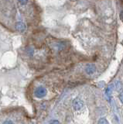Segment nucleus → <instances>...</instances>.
<instances>
[{"instance_id": "11", "label": "nucleus", "mask_w": 123, "mask_h": 124, "mask_svg": "<svg viewBox=\"0 0 123 124\" xmlns=\"http://www.w3.org/2000/svg\"><path fill=\"white\" fill-rule=\"evenodd\" d=\"M120 18L122 19V21L123 22V11L121 12V13H120Z\"/></svg>"}, {"instance_id": "5", "label": "nucleus", "mask_w": 123, "mask_h": 124, "mask_svg": "<svg viewBox=\"0 0 123 124\" xmlns=\"http://www.w3.org/2000/svg\"><path fill=\"white\" fill-rule=\"evenodd\" d=\"M98 124H109V123L108 122V120L105 118H101L98 120Z\"/></svg>"}, {"instance_id": "3", "label": "nucleus", "mask_w": 123, "mask_h": 124, "mask_svg": "<svg viewBox=\"0 0 123 124\" xmlns=\"http://www.w3.org/2000/svg\"><path fill=\"white\" fill-rule=\"evenodd\" d=\"M96 71V67L95 65L93 64H87L86 68H85V71L87 75H92V74H94Z\"/></svg>"}, {"instance_id": "8", "label": "nucleus", "mask_w": 123, "mask_h": 124, "mask_svg": "<svg viewBox=\"0 0 123 124\" xmlns=\"http://www.w3.org/2000/svg\"><path fill=\"white\" fill-rule=\"evenodd\" d=\"M119 99H120V101L123 103V92H122L120 94H119Z\"/></svg>"}, {"instance_id": "10", "label": "nucleus", "mask_w": 123, "mask_h": 124, "mask_svg": "<svg viewBox=\"0 0 123 124\" xmlns=\"http://www.w3.org/2000/svg\"><path fill=\"white\" fill-rule=\"evenodd\" d=\"M3 124H13V123L11 121H9V120H8V121H6V122L3 123Z\"/></svg>"}, {"instance_id": "4", "label": "nucleus", "mask_w": 123, "mask_h": 124, "mask_svg": "<svg viewBox=\"0 0 123 124\" xmlns=\"http://www.w3.org/2000/svg\"><path fill=\"white\" fill-rule=\"evenodd\" d=\"M16 29L19 31H20V32H23V31L26 30V26H25V24H24V23H21V22L17 23L16 24Z\"/></svg>"}, {"instance_id": "7", "label": "nucleus", "mask_w": 123, "mask_h": 124, "mask_svg": "<svg viewBox=\"0 0 123 124\" xmlns=\"http://www.w3.org/2000/svg\"><path fill=\"white\" fill-rule=\"evenodd\" d=\"M19 2H20L22 5H26V4L27 3L28 0H19Z\"/></svg>"}, {"instance_id": "2", "label": "nucleus", "mask_w": 123, "mask_h": 124, "mask_svg": "<svg viewBox=\"0 0 123 124\" xmlns=\"http://www.w3.org/2000/svg\"><path fill=\"white\" fill-rule=\"evenodd\" d=\"M83 106H84L83 101L80 98H78V97L75 98L74 101H73V108H74V109L75 111H80L83 108Z\"/></svg>"}, {"instance_id": "9", "label": "nucleus", "mask_w": 123, "mask_h": 124, "mask_svg": "<svg viewBox=\"0 0 123 124\" xmlns=\"http://www.w3.org/2000/svg\"><path fill=\"white\" fill-rule=\"evenodd\" d=\"M50 124H60V123H59L58 120H53V121L50 123Z\"/></svg>"}, {"instance_id": "1", "label": "nucleus", "mask_w": 123, "mask_h": 124, "mask_svg": "<svg viewBox=\"0 0 123 124\" xmlns=\"http://www.w3.org/2000/svg\"><path fill=\"white\" fill-rule=\"evenodd\" d=\"M47 89L43 86L37 87L35 89V91H34V95H35L36 97H37V98H39V99L45 97L46 95H47Z\"/></svg>"}, {"instance_id": "6", "label": "nucleus", "mask_w": 123, "mask_h": 124, "mask_svg": "<svg viewBox=\"0 0 123 124\" xmlns=\"http://www.w3.org/2000/svg\"><path fill=\"white\" fill-rule=\"evenodd\" d=\"M27 53L29 54V55L32 56V55H33V49H32V48H29V49L27 50Z\"/></svg>"}]
</instances>
